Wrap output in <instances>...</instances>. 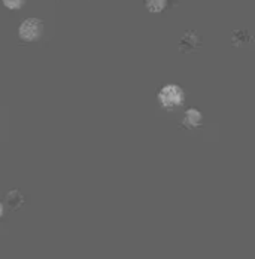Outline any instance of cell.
<instances>
[{
    "mask_svg": "<svg viewBox=\"0 0 255 259\" xmlns=\"http://www.w3.org/2000/svg\"><path fill=\"white\" fill-rule=\"evenodd\" d=\"M169 5V0H145V6L151 14L163 12Z\"/></svg>",
    "mask_w": 255,
    "mask_h": 259,
    "instance_id": "8992f818",
    "label": "cell"
},
{
    "mask_svg": "<svg viewBox=\"0 0 255 259\" xmlns=\"http://www.w3.org/2000/svg\"><path fill=\"white\" fill-rule=\"evenodd\" d=\"M2 2H3L5 8H8L11 11H18V9L23 8L26 0H2Z\"/></svg>",
    "mask_w": 255,
    "mask_h": 259,
    "instance_id": "52a82bcc",
    "label": "cell"
},
{
    "mask_svg": "<svg viewBox=\"0 0 255 259\" xmlns=\"http://www.w3.org/2000/svg\"><path fill=\"white\" fill-rule=\"evenodd\" d=\"M158 102L161 104V107H164L167 110L176 109L185 102V93L180 87L175 85V83L164 85L158 93Z\"/></svg>",
    "mask_w": 255,
    "mask_h": 259,
    "instance_id": "6da1fadb",
    "label": "cell"
},
{
    "mask_svg": "<svg viewBox=\"0 0 255 259\" xmlns=\"http://www.w3.org/2000/svg\"><path fill=\"white\" fill-rule=\"evenodd\" d=\"M6 200H8L9 207L14 208V210L20 208L23 204H24V195H23L18 189L11 191V192L8 194V197H6Z\"/></svg>",
    "mask_w": 255,
    "mask_h": 259,
    "instance_id": "5b68a950",
    "label": "cell"
},
{
    "mask_svg": "<svg viewBox=\"0 0 255 259\" xmlns=\"http://www.w3.org/2000/svg\"><path fill=\"white\" fill-rule=\"evenodd\" d=\"M202 48V37L196 31H185L182 39L179 40V51L180 52H194Z\"/></svg>",
    "mask_w": 255,
    "mask_h": 259,
    "instance_id": "3957f363",
    "label": "cell"
},
{
    "mask_svg": "<svg viewBox=\"0 0 255 259\" xmlns=\"http://www.w3.org/2000/svg\"><path fill=\"white\" fill-rule=\"evenodd\" d=\"M202 121H203V116H202V113L197 109H188L185 112V115H184V124L187 127H190V128L200 127Z\"/></svg>",
    "mask_w": 255,
    "mask_h": 259,
    "instance_id": "277c9868",
    "label": "cell"
},
{
    "mask_svg": "<svg viewBox=\"0 0 255 259\" xmlns=\"http://www.w3.org/2000/svg\"><path fill=\"white\" fill-rule=\"evenodd\" d=\"M2 213H3V206H2V203H0V216H2Z\"/></svg>",
    "mask_w": 255,
    "mask_h": 259,
    "instance_id": "ba28073f",
    "label": "cell"
},
{
    "mask_svg": "<svg viewBox=\"0 0 255 259\" xmlns=\"http://www.w3.org/2000/svg\"><path fill=\"white\" fill-rule=\"evenodd\" d=\"M44 31V24L38 18H27L18 28V34L26 42H34L41 37Z\"/></svg>",
    "mask_w": 255,
    "mask_h": 259,
    "instance_id": "7a4b0ae2",
    "label": "cell"
}]
</instances>
